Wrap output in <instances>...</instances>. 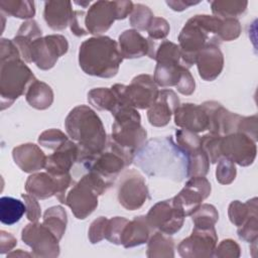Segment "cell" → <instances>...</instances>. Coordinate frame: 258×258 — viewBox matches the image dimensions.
<instances>
[{
  "instance_id": "26",
  "label": "cell",
  "mask_w": 258,
  "mask_h": 258,
  "mask_svg": "<svg viewBox=\"0 0 258 258\" xmlns=\"http://www.w3.org/2000/svg\"><path fill=\"white\" fill-rule=\"evenodd\" d=\"M74 11L71 1H46L43 17L49 28L55 31L63 30L70 25Z\"/></svg>"
},
{
  "instance_id": "28",
  "label": "cell",
  "mask_w": 258,
  "mask_h": 258,
  "mask_svg": "<svg viewBox=\"0 0 258 258\" xmlns=\"http://www.w3.org/2000/svg\"><path fill=\"white\" fill-rule=\"evenodd\" d=\"M26 102L36 110H46L53 102V91L46 83L35 80L25 93Z\"/></svg>"
},
{
  "instance_id": "8",
  "label": "cell",
  "mask_w": 258,
  "mask_h": 258,
  "mask_svg": "<svg viewBox=\"0 0 258 258\" xmlns=\"http://www.w3.org/2000/svg\"><path fill=\"white\" fill-rule=\"evenodd\" d=\"M111 89L117 95L119 107L129 106L136 110L150 108L159 93L153 77L147 74L134 77L128 86L115 84Z\"/></svg>"
},
{
  "instance_id": "30",
  "label": "cell",
  "mask_w": 258,
  "mask_h": 258,
  "mask_svg": "<svg viewBox=\"0 0 258 258\" xmlns=\"http://www.w3.org/2000/svg\"><path fill=\"white\" fill-rule=\"evenodd\" d=\"M146 256L149 258H173L174 241L170 235L162 232L154 233L147 242Z\"/></svg>"
},
{
  "instance_id": "9",
  "label": "cell",
  "mask_w": 258,
  "mask_h": 258,
  "mask_svg": "<svg viewBox=\"0 0 258 258\" xmlns=\"http://www.w3.org/2000/svg\"><path fill=\"white\" fill-rule=\"evenodd\" d=\"M133 157L134 155L123 150L108 137L107 145L102 152L91 158L82 160L80 163L87 171H94L113 183L116 176L132 162Z\"/></svg>"
},
{
  "instance_id": "42",
  "label": "cell",
  "mask_w": 258,
  "mask_h": 258,
  "mask_svg": "<svg viewBox=\"0 0 258 258\" xmlns=\"http://www.w3.org/2000/svg\"><path fill=\"white\" fill-rule=\"evenodd\" d=\"M68 140L69 137L58 129L45 130L38 137L39 145L52 150H56Z\"/></svg>"
},
{
  "instance_id": "17",
  "label": "cell",
  "mask_w": 258,
  "mask_h": 258,
  "mask_svg": "<svg viewBox=\"0 0 258 258\" xmlns=\"http://www.w3.org/2000/svg\"><path fill=\"white\" fill-rule=\"evenodd\" d=\"M210 195V181L205 176H191L172 200L186 217L190 216Z\"/></svg>"
},
{
  "instance_id": "37",
  "label": "cell",
  "mask_w": 258,
  "mask_h": 258,
  "mask_svg": "<svg viewBox=\"0 0 258 258\" xmlns=\"http://www.w3.org/2000/svg\"><path fill=\"white\" fill-rule=\"evenodd\" d=\"M186 175L191 176H205L210 169V159L202 148V146L187 154Z\"/></svg>"
},
{
  "instance_id": "23",
  "label": "cell",
  "mask_w": 258,
  "mask_h": 258,
  "mask_svg": "<svg viewBox=\"0 0 258 258\" xmlns=\"http://www.w3.org/2000/svg\"><path fill=\"white\" fill-rule=\"evenodd\" d=\"M174 123L181 129L194 133L203 132L208 129V116L202 105L184 103L174 111Z\"/></svg>"
},
{
  "instance_id": "10",
  "label": "cell",
  "mask_w": 258,
  "mask_h": 258,
  "mask_svg": "<svg viewBox=\"0 0 258 258\" xmlns=\"http://www.w3.org/2000/svg\"><path fill=\"white\" fill-rule=\"evenodd\" d=\"M71 173L61 176H52L48 172H36L28 176L25 182L27 194L38 200H45L53 196L63 204L66 195L73 185Z\"/></svg>"
},
{
  "instance_id": "38",
  "label": "cell",
  "mask_w": 258,
  "mask_h": 258,
  "mask_svg": "<svg viewBox=\"0 0 258 258\" xmlns=\"http://www.w3.org/2000/svg\"><path fill=\"white\" fill-rule=\"evenodd\" d=\"M190 216L196 228L215 227L219 220L217 209L210 204H202Z\"/></svg>"
},
{
  "instance_id": "6",
  "label": "cell",
  "mask_w": 258,
  "mask_h": 258,
  "mask_svg": "<svg viewBox=\"0 0 258 258\" xmlns=\"http://www.w3.org/2000/svg\"><path fill=\"white\" fill-rule=\"evenodd\" d=\"M31 70L19 59L0 62V108L5 110L26 93L35 81Z\"/></svg>"
},
{
  "instance_id": "35",
  "label": "cell",
  "mask_w": 258,
  "mask_h": 258,
  "mask_svg": "<svg viewBox=\"0 0 258 258\" xmlns=\"http://www.w3.org/2000/svg\"><path fill=\"white\" fill-rule=\"evenodd\" d=\"M0 9L8 16L29 20L35 15V5L29 0H1Z\"/></svg>"
},
{
  "instance_id": "24",
  "label": "cell",
  "mask_w": 258,
  "mask_h": 258,
  "mask_svg": "<svg viewBox=\"0 0 258 258\" xmlns=\"http://www.w3.org/2000/svg\"><path fill=\"white\" fill-rule=\"evenodd\" d=\"M12 157L22 171L33 173L45 167L47 156L38 145L24 143L13 148Z\"/></svg>"
},
{
  "instance_id": "33",
  "label": "cell",
  "mask_w": 258,
  "mask_h": 258,
  "mask_svg": "<svg viewBox=\"0 0 258 258\" xmlns=\"http://www.w3.org/2000/svg\"><path fill=\"white\" fill-rule=\"evenodd\" d=\"M257 198H253L246 203L233 201L229 205L228 216L232 224L240 227L251 217L257 216Z\"/></svg>"
},
{
  "instance_id": "3",
  "label": "cell",
  "mask_w": 258,
  "mask_h": 258,
  "mask_svg": "<svg viewBox=\"0 0 258 258\" xmlns=\"http://www.w3.org/2000/svg\"><path fill=\"white\" fill-rule=\"evenodd\" d=\"M222 19L214 15L199 14L190 17L178 35V46L187 69L196 62L200 50L209 44L221 43L219 32Z\"/></svg>"
},
{
  "instance_id": "39",
  "label": "cell",
  "mask_w": 258,
  "mask_h": 258,
  "mask_svg": "<svg viewBox=\"0 0 258 258\" xmlns=\"http://www.w3.org/2000/svg\"><path fill=\"white\" fill-rule=\"evenodd\" d=\"M153 18H154L153 12L150 10L148 6L141 3H137V4H134L133 6V10L129 17V22H130V25L135 30L145 31L147 30Z\"/></svg>"
},
{
  "instance_id": "46",
  "label": "cell",
  "mask_w": 258,
  "mask_h": 258,
  "mask_svg": "<svg viewBox=\"0 0 258 258\" xmlns=\"http://www.w3.org/2000/svg\"><path fill=\"white\" fill-rule=\"evenodd\" d=\"M241 248L239 244L232 239H225L216 246L213 256L217 258H239Z\"/></svg>"
},
{
  "instance_id": "47",
  "label": "cell",
  "mask_w": 258,
  "mask_h": 258,
  "mask_svg": "<svg viewBox=\"0 0 258 258\" xmlns=\"http://www.w3.org/2000/svg\"><path fill=\"white\" fill-rule=\"evenodd\" d=\"M238 237L249 243H253L258 240V215L248 219L242 226L238 227Z\"/></svg>"
},
{
  "instance_id": "58",
  "label": "cell",
  "mask_w": 258,
  "mask_h": 258,
  "mask_svg": "<svg viewBox=\"0 0 258 258\" xmlns=\"http://www.w3.org/2000/svg\"><path fill=\"white\" fill-rule=\"evenodd\" d=\"M75 3L77 4V5H81V6H83V7H87L88 5H90V1H84V2H79V1H75Z\"/></svg>"
},
{
  "instance_id": "12",
  "label": "cell",
  "mask_w": 258,
  "mask_h": 258,
  "mask_svg": "<svg viewBox=\"0 0 258 258\" xmlns=\"http://www.w3.org/2000/svg\"><path fill=\"white\" fill-rule=\"evenodd\" d=\"M21 239L31 248L34 257L54 258L59 255V240L42 223L27 224L22 229Z\"/></svg>"
},
{
  "instance_id": "57",
  "label": "cell",
  "mask_w": 258,
  "mask_h": 258,
  "mask_svg": "<svg viewBox=\"0 0 258 258\" xmlns=\"http://www.w3.org/2000/svg\"><path fill=\"white\" fill-rule=\"evenodd\" d=\"M31 256L34 257L33 254H29V253L23 251L22 249H17L15 251L7 253V257H31Z\"/></svg>"
},
{
  "instance_id": "21",
  "label": "cell",
  "mask_w": 258,
  "mask_h": 258,
  "mask_svg": "<svg viewBox=\"0 0 258 258\" xmlns=\"http://www.w3.org/2000/svg\"><path fill=\"white\" fill-rule=\"evenodd\" d=\"M79 147L73 140H68L46 157L45 170L52 176L69 174L73 165L79 160Z\"/></svg>"
},
{
  "instance_id": "43",
  "label": "cell",
  "mask_w": 258,
  "mask_h": 258,
  "mask_svg": "<svg viewBox=\"0 0 258 258\" xmlns=\"http://www.w3.org/2000/svg\"><path fill=\"white\" fill-rule=\"evenodd\" d=\"M128 222L129 220L123 217H113L108 219L105 239L115 245H121L122 233Z\"/></svg>"
},
{
  "instance_id": "55",
  "label": "cell",
  "mask_w": 258,
  "mask_h": 258,
  "mask_svg": "<svg viewBox=\"0 0 258 258\" xmlns=\"http://www.w3.org/2000/svg\"><path fill=\"white\" fill-rule=\"evenodd\" d=\"M17 245L16 238L5 231L0 232V253L5 254L9 253Z\"/></svg>"
},
{
  "instance_id": "18",
  "label": "cell",
  "mask_w": 258,
  "mask_h": 258,
  "mask_svg": "<svg viewBox=\"0 0 258 258\" xmlns=\"http://www.w3.org/2000/svg\"><path fill=\"white\" fill-rule=\"evenodd\" d=\"M208 116V130L210 133L225 136L237 132V126L242 116L232 113L216 101L202 104Z\"/></svg>"
},
{
  "instance_id": "49",
  "label": "cell",
  "mask_w": 258,
  "mask_h": 258,
  "mask_svg": "<svg viewBox=\"0 0 258 258\" xmlns=\"http://www.w3.org/2000/svg\"><path fill=\"white\" fill-rule=\"evenodd\" d=\"M107 223L108 219L106 217H99L91 223L88 232V237L92 244H97L101 242L103 239H105Z\"/></svg>"
},
{
  "instance_id": "54",
  "label": "cell",
  "mask_w": 258,
  "mask_h": 258,
  "mask_svg": "<svg viewBox=\"0 0 258 258\" xmlns=\"http://www.w3.org/2000/svg\"><path fill=\"white\" fill-rule=\"evenodd\" d=\"M175 88L177 89V91L180 94L185 95V96H189L195 92L196 82H195L194 77L189 73L188 69L183 70V72L181 74V77H180V80H179V82H178V84Z\"/></svg>"
},
{
  "instance_id": "2",
  "label": "cell",
  "mask_w": 258,
  "mask_h": 258,
  "mask_svg": "<svg viewBox=\"0 0 258 258\" xmlns=\"http://www.w3.org/2000/svg\"><path fill=\"white\" fill-rule=\"evenodd\" d=\"M123 57L118 42L109 36H94L82 42L79 64L87 75L109 79L117 75Z\"/></svg>"
},
{
  "instance_id": "4",
  "label": "cell",
  "mask_w": 258,
  "mask_h": 258,
  "mask_svg": "<svg viewBox=\"0 0 258 258\" xmlns=\"http://www.w3.org/2000/svg\"><path fill=\"white\" fill-rule=\"evenodd\" d=\"M111 185L112 183L104 177L88 170L70 187L63 204L71 208L77 219L84 220L98 207V197L103 195Z\"/></svg>"
},
{
  "instance_id": "5",
  "label": "cell",
  "mask_w": 258,
  "mask_h": 258,
  "mask_svg": "<svg viewBox=\"0 0 258 258\" xmlns=\"http://www.w3.org/2000/svg\"><path fill=\"white\" fill-rule=\"evenodd\" d=\"M114 123L110 138L126 152L134 153L144 144L147 132L141 125V116L135 108L119 107L113 114Z\"/></svg>"
},
{
  "instance_id": "22",
  "label": "cell",
  "mask_w": 258,
  "mask_h": 258,
  "mask_svg": "<svg viewBox=\"0 0 258 258\" xmlns=\"http://www.w3.org/2000/svg\"><path fill=\"white\" fill-rule=\"evenodd\" d=\"M199 76L207 82L216 80L224 68V55L219 45L209 44L199 51L196 62Z\"/></svg>"
},
{
  "instance_id": "13",
  "label": "cell",
  "mask_w": 258,
  "mask_h": 258,
  "mask_svg": "<svg viewBox=\"0 0 258 258\" xmlns=\"http://www.w3.org/2000/svg\"><path fill=\"white\" fill-rule=\"evenodd\" d=\"M119 204L128 211L140 209L148 199V188L144 177L135 169L123 173L118 185Z\"/></svg>"
},
{
  "instance_id": "20",
  "label": "cell",
  "mask_w": 258,
  "mask_h": 258,
  "mask_svg": "<svg viewBox=\"0 0 258 258\" xmlns=\"http://www.w3.org/2000/svg\"><path fill=\"white\" fill-rule=\"evenodd\" d=\"M179 99L172 90H161L155 102L148 108L147 118L154 127L166 126L179 106Z\"/></svg>"
},
{
  "instance_id": "1",
  "label": "cell",
  "mask_w": 258,
  "mask_h": 258,
  "mask_svg": "<svg viewBox=\"0 0 258 258\" xmlns=\"http://www.w3.org/2000/svg\"><path fill=\"white\" fill-rule=\"evenodd\" d=\"M68 135L79 147L78 162L102 152L107 145V134L102 120L89 106L73 108L64 120Z\"/></svg>"
},
{
  "instance_id": "48",
  "label": "cell",
  "mask_w": 258,
  "mask_h": 258,
  "mask_svg": "<svg viewBox=\"0 0 258 258\" xmlns=\"http://www.w3.org/2000/svg\"><path fill=\"white\" fill-rule=\"evenodd\" d=\"M169 30L170 27L167 20L162 17H154L146 31L148 33V38L156 41L164 39L168 35Z\"/></svg>"
},
{
  "instance_id": "45",
  "label": "cell",
  "mask_w": 258,
  "mask_h": 258,
  "mask_svg": "<svg viewBox=\"0 0 258 258\" xmlns=\"http://www.w3.org/2000/svg\"><path fill=\"white\" fill-rule=\"evenodd\" d=\"M242 31L241 24L236 18L222 19V24L219 32L220 41H232L237 39Z\"/></svg>"
},
{
  "instance_id": "14",
  "label": "cell",
  "mask_w": 258,
  "mask_h": 258,
  "mask_svg": "<svg viewBox=\"0 0 258 258\" xmlns=\"http://www.w3.org/2000/svg\"><path fill=\"white\" fill-rule=\"evenodd\" d=\"M146 218L153 230L157 229L159 232L171 236L181 229L185 216L173 200L169 199L152 206Z\"/></svg>"
},
{
  "instance_id": "25",
  "label": "cell",
  "mask_w": 258,
  "mask_h": 258,
  "mask_svg": "<svg viewBox=\"0 0 258 258\" xmlns=\"http://www.w3.org/2000/svg\"><path fill=\"white\" fill-rule=\"evenodd\" d=\"M152 232L153 228L148 223L146 216L135 217L125 226L121 237V245L125 248H132L145 244L151 237Z\"/></svg>"
},
{
  "instance_id": "7",
  "label": "cell",
  "mask_w": 258,
  "mask_h": 258,
  "mask_svg": "<svg viewBox=\"0 0 258 258\" xmlns=\"http://www.w3.org/2000/svg\"><path fill=\"white\" fill-rule=\"evenodd\" d=\"M134 3L127 0L94 2L86 12L85 27L89 33L100 36L112 26L115 20H122L130 15Z\"/></svg>"
},
{
  "instance_id": "51",
  "label": "cell",
  "mask_w": 258,
  "mask_h": 258,
  "mask_svg": "<svg viewBox=\"0 0 258 258\" xmlns=\"http://www.w3.org/2000/svg\"><path fill=\"white\" fill-rule=\"evenodd\" d=\"M21 197L26 206V218L30 222H38L41 217V209L37 199L29 194H22Z\"/></svg>"
},
{
  "instance_id": "52",
  "label": "cell",
  "mask_w": 258,
  "mask_h": 258,
  "mask_svg": "<svg viewBox=\"0 0 258 258\" xmlns=\"http://www.w3.org/2000/svg\"><path fill=\"white\" fill-rule=\"evenodd\" d=\"M21 58L20 52L12 39L1 38L0 40V62Z\"/></svg>"
},
{
  "instance_id": "41",
  "label": "cell",
  "mask_w": 258,
  "mask_h": 258,
  "mask_svg": "<svg viewBox=\"0 0 258 258\" xmlns=\"http://www.w3.org/2000/svg\"><path fill=\"white\" fill-rule=\"evenodd\" d=\"M221 139L222 136L213 133H209L201 137L202 148L207 153L211 163H216L220 158H222Z\"/></svg>"
},
{
  "instance_id": "50",
  "label": "cell",
  "mask_w": 258,
  "mask_h": 258,
  "mask_svg": "<svg viewBox=\"0 0 258 258\" xmlns=\"http://www.w3.org/2000/svg\"><path fill=\"white\" fill-rule=\"evenodd\" d=\"M257 121H258L257 115H253L249 117L242 116L237 126V132H241L248 135L250 138H252L256 142L258 139Z\"/></svg>"
},
{
  "instance_id": "19",
  "label": "cell",
  "mask_w": 258,
  "mask_h": 258,
  "mask_svg": "<svg viewBox=\"0 0 258 258\" xmlns=\"http://www.w3.org/2000/svg\"><path fill=\"white\" fill-rule=\"evenodd\" d=\"M157 45L156 41L145 38L135 29H127L118 37V46L123 58H138L148 55L154 59Z\"/></svg>"
},
{
  "instance_id": "16",
  "label": "cell",
  "mask_w": 258,
  "mask_h": 258,
  "mask_svg": "<svg viewBox=\"0 0 258 258\" xmlns=\"http://www.w3.org/2000/svg\"><path fill=\"white\" fill-rule=\"evenodd\" d=\"M256 153V142L248 135L241 132H234L222 136V157H226L240 166H249L254 162Z\"/></svg>"
},
{
  "instance_id": "27",
  "label": "cell",
  "mask_w": 258,
  "mask_h": 258,
  "mask_svg": "<svg viewBox=\"0 0 258 258\" xmlns=\"http://www.w3.org/2000/svg\"><path fill=\"white\" fill-rule=\"evenodd\" d=\"M41 28L33 19L24 21L18 28V31L14 38L12 39V41L18 48L21 58H23L26 62H31L30 47L32 42L35 39L41 37Z\"/></svg>"
},
{
  "instance_id": "44",
  "label": "cell",
  "mask_w": 258,
  "mask_h": 258,
  "mask_svg": "<svg viewBox=\"0 0 258 258\" xmlns=\"http://www.w3.org/2000/svg\"><path fill=\"white\" fill-rule=\"evenodd\" d=\"M237 174V169L235 163L226 157L219 159L217 168H216V178L221 184H230L232 183Z\"/></svg>"
},
{
  "instance_id": "40",
  "label": "cell",
  "mask_w": 258,
  "mask_h": 258,
  "mask_svg": "<svg viewBox=\"0 0 258 258\" xmlns=\"http://www.w3.org/2000/svg\"><path fill=\"white\" fill-rule=\"evenodd\" d=\"M175 140L178 148L184 153L187 154L198 148L201 145V137L191 131L185 129H178L175 132Z\"/></svg>"
},
{
  "instance_id": "29",
  "label": "cell",
  "mask_w": 258,
  "mask_h": 258,
  "mask_svg": "<svg viewBox=\"0 0 258 258\" xmlns=\"http://www.w3.org/2000/svg\"><path fill=\"white\" fill-rule=\"evenodd\" d=\"M184 69L186 68L178 62H156L154 82L162 88L176 87Z\"/></svg>"
},
{
  "instance_id": "36",
  "label": "cell",
  "mask_w": 258,
  "mask_h": 258,
  "mask_svg": "<svg viewBox=\"0 0 258 258\" xmlns=\"http://www.w3.org/2000/svg\"><path fill=\"white\" fill-rule=\"evenodd\" d=\"M247 1H228V0H215L211 2V8L214 16L226 19L236 18L242 15L247 9Z\"/></svg>"
},
{
  "instance_id": "32",
  "label": "cell",
  "mask_w": 258,
  "mask_h": 258,
  "mask_svg": "<svg viewBox=\"0 0 258 258\" xmlns=\"http://www.w3.org/2000/svg\"><path fill=\"white\" fill-rule=\"evenodd\" d=\"M26 213V206L20 200L11 197H2L0 199V221L4 225H13L17 223Z\"/></svg>"
},
{
  "instance_id": "34",
  "label": "cell",
  "mask_w": 258,
  "mask_h": 258,
  "mask_svg": "<svg viewBox=\"0 0 258 258\" xmlns=\"http://www.w3.org/2000/svg\"><path fill=\"white\" fill-rule=\"evenodd\" d=\"M42 224L46 226L58 240H60L64 235L68 224L66 210L61 206H53L48 208L43 214Z\"/></svg>"
},
{
  "instance_id": "11",
  "label": "cell",
  "mask_w": 258,
  "mask_h": 258,
  "mask_svg": "<svg viewBox=\"0 0 258 258\" xmlns=\"http://www.w3.org/2000/svg\"><path fill=\"white\" fill-rule=\"evenodd\" d=\"M69 50V42L61 34H49L35 39L30 47L31 62L42 70L52 69L58 58Z\"/></svg>"
},
{
  "instance_id": "15",
  "label": "cell",
  "mask_w": 258,
  "mask_h": 258,
  "mask_svg": "<svg viewBox=\"0 0 258 258\" xmlns=\"http://www.w3.org/2000/svg\"><path fill=\"white\" fill-rule=\"evenodd\" d=\"M217 244L218 235L215 227H195L190 236L178 244L177 250L182 258H208L213 256Z\"/></svg>"
},
{
  "instance_id": "56",
  "label": "cell",
  "mask_w": 258,
  "mask_h": 258,
  "mask_svg": "<svg viewBox=\"0 0 258 258\" xmlns=\"http://www.w3.org/2000/svg\"><path fill=\"white\" fill-rule=\"evenodd\" d=\"M200 1L192 0H167L166 4L174 11H183L187 9L189 6L199 4Z\"/></svg>"
},
{
  "instance_id": "31",
  "label": "cell",
  "mask_w": 258,
  "mask_h": 258,
  "mask_svg": "<svg viewBox=\"0 0 258 258\" xmlns=\"http://www.w3.org/2000/svg\"><path fill=\"white\" fill-rule=\"evenodd\" d=\"M88 102L97 110L109 111L112 114L118 109L117 95L111 88H94L88 93Z\"/></svg>"
},
{
  "instance_id": "53",
  "label": "cell",
  "mask_w": 258,
  "mask_h": 258,
  "mask_svg": "<svg viewBox=\"0 0 258 258\" xmlns=\"http://www.w3.org/2000/svg\"><path fill=\"white\" fill-rule=\"evenodd\" d=\"M85 17H86V12L81 11V10H75L71 23H70V28L71 31L76 35V36H85L89 34L85 27Z\"/></svg>"
}]
</instances>
